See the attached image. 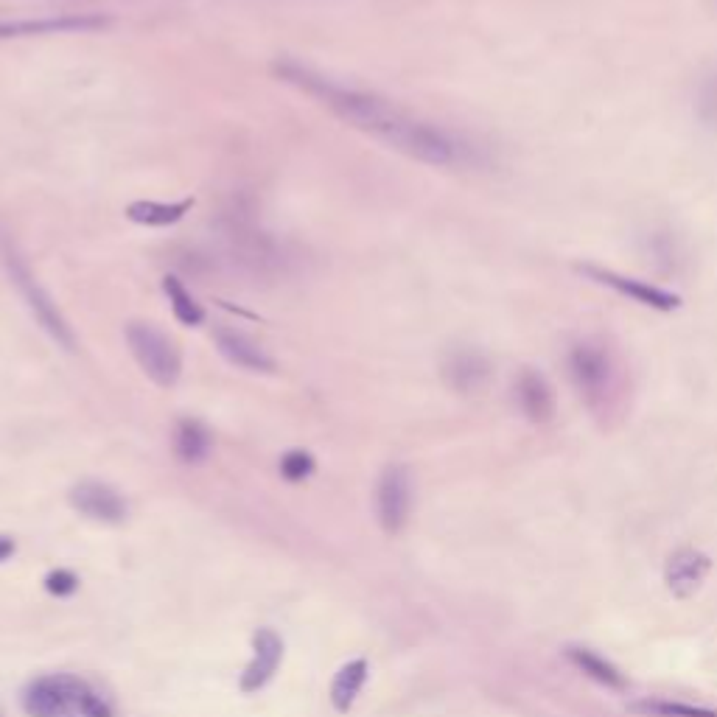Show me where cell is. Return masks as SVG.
Returning a JSON list of instances; mask_svg holds the SVG:
<instances>
[{
    "label": "cell",
    "instance_id": "6da1fadb",
    "mask_svg": "<svg viewBox=\"0 0 717 717\" xmlns=\"http://www.w3.org/2000/svg\"><path fill=\"white\" fill-rule=\"evenodd\" d=\"M289 85L320 101L348 127L367 132L370 138L418 163L435 169H468L482 163L477 143L457 135L454 129L412 115L379 93L342 85L309 65H295L289 73Z\"/></svg>",
    "mask_w": 717,
    "mask_h": 717
},
{
    "label": "cell",
    "instance_id": "7a4b0ae2",
    "mask_svg": "<svg viewBox=\"0 0 717 717\" xmlns=\"http://www.w3.org/2000/svg\"><path fill=\"white\" fill-rule=\"evenodd\" d=\"M569 379L594 415H611L625 398V365L617 348L600 337H583L566 351Z\"/></svg>",
    "mask_w": 717,
    "mask_h": 717
},
{
    "label": "cell",
    "instance_id": "3957f363",
    "mask_svg": "<svg viewBox=\"0 0 717 717\" xmlns=\"http://www.w3.org/2000/svg\"><path fill=\"white\" fill-rule=\"evenodd\" d=\"M0 261H3V267H6L9 278H12V283L17 286V292L26 300V306H29L34 320L40 323L45 334L68 353L76 351V334H73L71 323H68L65 314L59 311L54 297L48 295L43 286H40V281L34 278V272H31L29 264L23 261V255L17 253L15 241L0 239Z\"/></svg>",
    "mask_w": 717,
    "mask_h": 717
},
{
    "label": "cell",
    "instance_id": "277c9868",
    "mask_svg": "<svg viewBox=\"0 0 717 717\" xmlns=\"http://www.w3.org/2000/svg\"><path fill=\"white\" fill-rule=\"evenodd\" d=\"M222 239L233 261L250 275H275L283 269V250L278 241L261 230V225H255L253 216H247L239 205L222 216Z\"/></svg>",
    "mask_w": 717,
    "mask_h": 717
},
{
    "label": "cell",
    "instance_id": "5b68a950",
    "mask_svg": "<svg viewBox=\"0 0 717 717\" xmlns=\"http://www.w3.org/2000/svg\"><path fill=\"white\" fill-rule=\"evenodd\" d=\"M127 345L129 353L135 356V362L157 387H174L183 373V356L180 348L174 345L169 334H163L157 325L132 320L127 323Z\"/></svg>",
    "mask_w": 717,
    "mask_h": 717
},
{
    "label": "cell",
    "instance_id": "8992f818",
    "mask_svg": "<svg viewBox=\"0 0 717 717\" xmlns=\"http://www.w3.org/2000/svg\"><path fill=\"white\" fill-rule=\"evenodd\" d=\"M93 689L76 675H43L31 681L23 695V709L29 717H85Z\"/></svg>",
    "mask_w": 717,
    "mask_h": 717
},
{
    "label": "cell",
    "instance_id": "52a82bcc",
    "mask_svg": "<svg viewBox=\"0 0 717 717\" xmlns=\"http://www.w3.org/2000/svg\"><path fill=\"white\" fill-rule=\"evenodd\" d=\"M409 510H412V479L407 465H387L376 485V513L381 530L387 535L401 533L407 527Z\"/></svg>",
    "mask_w": 717,
    "mask_h": 717
},
{
    "label": "cell",
    "instance_id": "ba28073f",
    "mask_svg": "<svg viewBox=\"0 0 717 717\" xmlns=\"http://www.w3.org/2000/svg\"><path fill=\"white\" fill-rule=\"evenodd\" d=\"M110 17L104 15H54V17H26V20H0V43L3 40H26V37H45V34H90L107 29Z\"/></svg>",
    "mask_w": 717,
    "mask_h": 717
},
{
    "label": "cell",
    "instance_id": "9c48e42d",
    "mask_svg": "<svg viewBox=\"0 0 717 717\" xmlns=\"http://www.w3.org/2000/svg\"><path fill=\"white\" fill-rule=\"evenodd\" d=\"M440 373H443V381L449 384L454 393L474 395L488 387V381L493 376V365L482 351L460 345V348L446 351Z\"/></svg>",
    "mask_w": 717,
    "mask_h": 717
},
{
    "label": "cell",
    "instance_id": "30bf717a",
    "mask_svg": "<svg viewBox=\"0 0 717 717\" xmlns=\"http://www.w3.org/2000/svg\"><path fill=\"white\" fill-rule=\"evenodd\" d=\"M580 272H586V275H589L594 283L608 286V289H614L617 295L628 297V300L639 303V306H647V309L673 311L681 306V297L673 295V292H667V289L653 286V283H647V281L625 278V275H619V272H614V269H603V267H594V264H583V267H580Z\"/></svg>",
    "mask_w": 717,
    "mask_h": 717
},
{
    "label": "cell",
    "instance_id": "8fae6325",
    "mask_svg": "<svg viewBox=\"0 0 717 717\" xmlns=\"http://www.w3.org/2000/svg\"><path fill=\"white\" fill-rule=\"evenodd\" d=\"M213 342L230 365L250 370V373H275V359L269 356L250 334H244L233 325H216Z\"/></svg>",
    "mask_w": 717,
    "mask_h": 717
},
{
    "label": "cell",
    "instance_id": "7c38bea8",
    "mask_svg": "<svg viewBox=\"0 0 717 717\" xmlns=\"http://www.w3.org/2000/svg\"><path fill=\"white\" fill-rule=\"evenodd\" d=\"M71 505L87 519L104 521V524H121L127 519V502L110 485L96 482V479H85V482L73 485Z\"/></svg>",
    "mask_w": 717,
    "mask_h": 717
},
{
    "label": "cell",
    "instance_id": "4fadbf2b",
    "mask_svg": "<svg viewBox=\"0 0 717 717\" xmlns=\"http://www.w3.org/2000/svg\"><path fill=\"white\" fill-rule=\"evenodd\" d=\"M283 659V642L272 628H258L253 633V659L247 664V670L241 673V692H258L272 681V675L278 673Z\"/></svg>",
    "mask_w": 717,
    "mask_h": 717
},
{
    "label": "cell",
    "instance_id": "5bb4252c",
    "mask_svg": "<svg viewBox=\"0 0 717 717\" xmlns=\"http://www.w3.org/2000/svg\"><path fill=\"white\" fill-rule=\"evenodd\" d=\"M516 401L519 409L524 412V418L533 423H549L555 415V393L549 387V381L533 370V367H524L516 379Z\"/></svg>",
    "mask_w": 717,
    "mask_h": 717
},
{
    "label": "cell",
    "instance_id": "9a60e30c",
    "mask_svg": "<svg viewBox=\"0 0 717 717\" xmlns=\"http://www.w3.org/2000/svg\"><path fill=\"white\" fill-rule=\"evenodd\" d=\"M709 566H712L709 558H706L703 552H698V549H678L673 558H670V563H667V572H664L667 586H670L675 597L687 600V597H692L695 591L701 589Z\"/></svg>",
    "mask_w": 717,
    "mask_h": 717
},
{
    "label": "cell",
    "instance_id": "2e32d148",
    "mask_svg": "<svg viewBox=\"0 0 717 717\" xmlns=\"http://www.w3.org/2000/svg\"><path fill=\"white\" fill-rule=\"evenodd\" d=\"M213 437L208 426L194 418H183L174 429V454L183 460L185 465H199L211 457Z\"/></svg>",
    "mask_w": 717,
    "mask_h": 717
},
{
    "label": "cell",
    "instance_id": "e0dca14e",
    "mask_svg": "<svg viewBox=\"0 0 717 717\" xmlns=\"http://www.w3.org/2000/svg\"><path fill=\"white\" fill-rule=\"evenodd\" d=\"M194 208V197L183 202H155V199H138L127 208V219L135 225L146 227H169L180 222L185 213Z\"/></svg>",
    "mask_w": 717,
    "mask_h": 717
},
{
    "label": "cell",
    "instance_id": "ac0fdd59",
    "mask_svg": "<svg viewBox=\"0 0 717 717\" xmlns=\"http://www.w3.org/2000/svg\"><path fill=\"white\" fill-rule=\"evenodd\" d=\"M365 681H367V661L365 659L348 661V664L337 673L334 684H331V703H334V709H337V712H348L353 703H356V698H359V692L365 687Z\"/></svg>",
    "mask_w": 717,
    "mask_h": 717
},
{
    "label": "cell",
    "instance_id": "d6986e66",
    "mask_svg": "<svg viewBox=\"0 0 717 717\" xmlns=\"http://www.w3.org/2000/svg\"><path fill=\"white\" fill-rule=\"evenodd\" d=\"M163 295L169 297L171 311H174V317H177L180 323L191 325V328L205 323V309L199 306L197 297L185 289V283L180 281L177 275H166V278H163Z\"/></svg>",
    "mask_w": 717,
    "mask_h": 717
},
{
    "label": "cell",
    "instance_id": "ffe728a7",
    "mask_svg": "<svg viewBox=\"0 0 717 717\" xmlns=\"http://www.w3.org/2000/svg\"><path fill=\"white\" fill-rule=\"evenodd\" d=\"M566 656L575 661L583 673L591 675L594 681H600V684H605V687H614V689L625 687V678L617 673V667H611V664H608L605 659H600L597 653L583 650V647H569V650H566Z\"/></svg>",
    "mask_w": 717,
    "mask_h": 717
},
{
    "label": "cell",
    "instance_id": "44dd1931",
    "mask_svg": "<svg viewBox=\"0 0 717 717\" xmlns=\"http://www.w3.org/2000/svg\"><path fill=\"white\" fill-rule=\"evenodd\" d=\"M633 712L650 717H717L712 709L703 706H689V703H670V701H642L631 703Z\"/></svg>",
    "mask_w": 717,
    "mask_h": 717
},
{
    "label": "cell",
    "instance_id": "7402d4cb",
    "mask_svg": "<svg viewBox=\"0 0 717 717\" xmlns=\"http://www.w3.org/2000/svg\"><path fill=\"white\" fill-rule=\"evenodd\" d=\"M281 474L283 479H289V482H303V479H309L311 474H314V457L303 449L286 451L281 457Z\"/></svg>",
    "mask_w": 717,
    "mask_h": 717
},
{
    "label": "cell",
    "instance_id": "603a6c76",
    "mask_svg": "<svg viewBox=\"0 0 717 717\" xmlns=\"http://www.w3.org/2000/svg\"><path fill=\"white\" fill-rule=\"evenodd\" d=\"M76 586H79V580L68 569H57V572H51V575L45 577V591L54 594V597H68V594L76 591Z\"/></svg>",
    "mask_w": 717,
    "mask_h": 717
},
{
    "label": "cell",
    "instance_id": "cb8c5ba5",
    "mask_svg": "<svg viewBox=\"0 0 717 717\" xmlns=\"http://www.w3.org/2000/svg\"><path fill=\"white\" fill-rule=\"evenodd\" d=\"M85 717H113V709H110V703L104 701L101 695H93V701L87 703Z\"/></svg>",
    "mask_w": 717,
    "mask_h": 717
},
{
    "label": "cell",
    "instance_id": "d4e9b609",
    "mask_svg": "<svg viewBox=\"0 0 717 717\" xmlns=\"http://www.w3.org/2000/svg\"><path fill=\"white\" fill-rule=\"evenodd\" d=\"M15 541L12 538H6V535H0V561H6V558H12L15 555Z\"/></svg>",
    "mask_w": 717,
    "mask_h": 717
}]
</instances>
